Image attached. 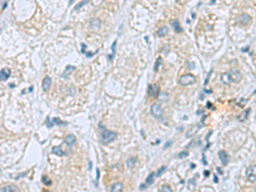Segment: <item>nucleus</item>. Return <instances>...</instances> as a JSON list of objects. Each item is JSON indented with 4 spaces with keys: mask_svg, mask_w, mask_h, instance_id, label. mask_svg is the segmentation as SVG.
Here are the masks:
<instances>
[{
    "mask_svg": "<svg viewBox=\"0 0 256 192\" xmlns=\"http://www.w3.org/2000/svg\"><path fill=\"white\" fill-rule=\"evenodd\" d=\"M11 74V71L10 69L7 68V67H3L1 69V72H0V79H1V81H5L7 80L9 76Z\"/></svg>",
    "mask_w": 256,
    "mask_h": 192,
    "instance_id": "9",
    "label": "nucleus"
},
{
    "mask_svg": "<svg viewBox=\"0 0 256 192\" xmlns=\"http://www.w3.org/2000/svg\"><path fill=\"white\" fill-rule=\"evenodd\" d=\"M195 82V77L193 74H191V73L184 74L179 79V85H181L183 86H191V85H193Z\"/></svg>",
    "mask_w": 256,
    "mask_h": 192,
    "instance_id": "2",
    "label": "nucleus"
},
{
    "mask_svg": "<svg viewBox=\"0 0 256 192\" xmlns=\"http://www.w3.org/2000/svg\"><path fill=\"white\" fill-rule=\"evenodd\" d=\"M166 170V166H161L160 168L158 169V171H157V173H156V176L157 177H160L161 176L163 173H164V172Z\"/></svg>",
    "mask_w": 256,
    "mask_h": 192,
    "instance_id": "26",
    "label": "nucleus"
},
{
    "mask_svg": "<svg viewBox=\"0 0 256 192\" xmlns=\"http://www.w3.org/2000/svg\"><path fill=\"white\" fill-rule=\"evenodd\" d=\"M110 192H123V185L120 182L113 184L110 187Z\"/></svg>",
    "mask_w": 256,
    "mask_h": 192,
    "instance_id": "13",
    "label": "nucleus"
},
{
    "mask_svg": "<svg viewBox=\"0 0 256 192\" xmlns=\"http://www.w3.org/2000/svg\"><path fill=\"white\" fill-rule=\"evenodd\" d=\"M1 192H18V188L15 185H9L1 188Z\"/></svg>",
    "mask_w": 256,
    "mask_h": 192,
    "instance_id": "17",
    "label": "nucleus"
},
{
    "mask_svg": "<svg viewBox=\"0 0 256 192\" xmlns=\"http://www.w3.org/2000/svg\"><path fill=\"white\" fill-rule=\"evenodd\" d=\"M115 46H116V41H115L114 44H112V51H113V54H112V55H109V57H108V58H109L110 61L114 58V56H115Z\"/></svg>",
    "mask_w": 256,
    "mask_h": 192,
    "instance_id": "25",
    "label": "nucleus"
},
{
    "mask_svg": "<svg viewBox=\"0 0 256 192\" xmlns=\"http://www.w3.org/2000/svg\"><path fill=\"white\" fill-rule=\"evenodd\" d=\"M246 176L247 179L249 182L251 183H255L256 182V166L253 165L250 166L246 172Z\"/></svg>",
    "mask_w": 256,
    "mask_h": 192,
    "instance_id": "4",
    "label": "nucleus"
},
{
    "mask_svg": "<svg viewBox=\"0 0 256 192\" xmlns=\"http://www.w3.org/2000/svg\"><path fill=\"white\" fill-rule=\"evenodd\" d=\"M155 176H156V174H155V172H151L148 177H147V179H146V181H145V185H146V187H148V186H150V185H151L153 183H154V180H155Z\"/></svg>",
    "mask_w": 256,
    "mask_h": 192,
    "instance_id": "18",
    "label": "nucleus"
},
{
    "mask_svg": "<svg viewBox=\"0 0 256 192\" xmlns=\"http://www.w3.org/2000/svg\"><path fill=\"white\" fill-rule=\"evenodd\" d=\"M150 112H151V115L156 119L161 118L163 115V108H161L160 105L157 104V103H154L151 105Z\"/></svg>",
    "mask_w": 256,
    "mask_h": 192,
    "instance_id": "3",
    "label": "nucleus"
},
{
    "mask_svg": "<svg viewBox=\"0 0 256 192\" xmlns=\"http://www.w3.org/2000/svg\"><path fill=\"white\" fill-rule=\"evenodd\" d=\"M42 182H43L45 185H48V186L51 185V184H52L51 180L47 176H43V178H42Z\"/></svg>",
    "mask_w": 256,
    "mask_h": 192,
    "instance_id": "23",
    "label": "nucleus"
},
{
    "mask_svg": "<svg viewBox=\"0 0 256 192\" xmlns=\"http://www.w3.org/2000/svg\"><path fill=\"white\" fill-rule=\"evenodd\" d=\"M76 69V67L74 66H71V65H67L64 70V72L62 73V77L63 78H65V79H67L68 76L72 73V72H73L74 70Z\"/></svg>",
    "mask_w": 256,
    "mask_h": 192,
    "instance_id": "11",
    "label": "nucleus"
},
{
    "mask_svg": "<svg viewBox=\"0 0 256 192\" xmlns=\"http://www.w3.org/2000/svg\"><path fill=\"white\" fill-rule=\"evenodd\" d=\"M172 26L173 27V29L176 32H180L182 31V28L179 25V21L175 20V21H172Z\"/></svg>",
    "mask_w": 256,
    "mask_h": 192,
    "instance_id": "19",
    "label": "nucleus"
},
{
    "mask_svg": "<svg viewBox=\"0 0 256 192\" xmlns=\"http://www.w3.org/2000/svg\"><path fill=\"white\" fill-rule=\"evenodd\" d=\"M189 156V152L188 151H181L179 155H178V157L182 159V158H185L186 156Z\"/></svg>",
    "mask_w": 256,
    "mask_h": 192,
    "instance_id": "27",
    "label": "nucleus"
},
{
    "mask_svg": "<svg viewBox=\"0 0 256 192\" xmlns=\"http://www.w3.org/2000/svg\"><path fill=\"white\" fill-rule=\"evenodd\" d=\"M172 143V140H169V141H167V142L165 143V145H164V147H163V149L165 150V149H166V148L170 147Z\"/></svg>",
    "mask_w": 256,
    "mask_h": 192,
    "instance_id": "31",
    "label": "nucleus"
},
{
    "mask_svg": "<svg viewBox=\"0 0 256 192\" xmlns=\"http://www.w3.org/2000/svg\"><path fill=\"white\" fill-rule=\"evenodd\" d=\"M7 5H8V3H7V2H5V3H4V4L3 5V8H2V9H5V7H6Z\"/></svg>",
    "mask_w": 256,
    "mask_h": 192,
    "instance_id": "35",
    "label": "nucleus"
},
{
    "mask_svg": "<svg viewBox=\"0 0 256 192\" xmlns=\"http://www.w3.org/2000/svg\"><path fill=\"white\" fill-rule=\"evenodd\" d=\"M148 93L151 97L156 98L160 94V87L158 85H149L148 86Z\"/></svg>",
    "mask_w": 256,
    "mask_h": 192,
    "instance_id": "6",
    "label": "nucleus"
},
{
    "mask_svg": "<svg viewBox=\"0 0 256 192\" xmlns=\"http://www.w3.org/2000/svg\"><path fill=\"white\" fill-rule=\"evenodd\" d=\"M212 73H213V70L211 69V70H210V72H209V73L207 74V77L206 78V80H205V83H204V85H205V86H206V85H207V83H208V81H209V79H210V76H211Z\"/></svg>",
    "mask_w": 256,
    "mask_h": 192,
    "instance_id": "30",
    "label": "nucleus"
},
{
    "mask_svg": "<svg viewBox=\"0 0 256 192\" xmlns=\"http://www.w3.org/2000/svg\"><path fill=\"white\" fill-rule=\"evenodd\" d=\"M220 80L222 81V83L225 85V86H228L231 80H230V74L229 73H224L220 75Z\"/></svg>",
    "mask_w": 256,
    "mask_h": 192,
    "instance_id": "14",
    "label": "nucleus"
},
{
    "mask_svg": "<svg viewBox=\"0 0 256 192\" xmlns=\"http://www.w3.org/2000/svg\"><path fill=\"white\" fill-rule=\"evenodd\" d=\"M44 192H51V191H45Z\"/></svg>",
    "mask_w": 256,
    "mask_h": 192,
    "instance_id": "37",
    "label": "nucleus"
},
{
    "mask_svg": "<svg viewBox=\"0 0 256 192\" xmlns=\"http://www.w3.org/2000/svg\"><path fill=\"white\" fill-rule=\"evenodd\" d=\"M51 83H52V80L49 77V76H46L44 79H43V82H42V88L44 92H48L51 88Z\"/></svg>",
    "mask_w": 256,
    "mask_h": 192,
    "instance_id": "10",
    "label": "nucleus"
},
{
    "mask_svg": "<svg viewBox=\"0 0 256 192\" xmlns=\"http://www.w3.org/2000/svg\"><path fill=\"white\" fill-rule=\"evenodd\" d=\"M251 21H252V19L248 14H243V15H240L238 18V23L243 26L249 25V23H251Z\"/></svg>",
    "mask_w": 256,
    "mask_h": 192,
    "instance_id": "7",
    "label": "nucleus"
},
{
    "mask_svg": "<svg viewBox=\"0 0 256 192\" xmlns=\"http://www.w3.org/2000/svg\"><path fill=\"white\" fill-rule=\"evenodd\" d=\"M52 153L59 156H63L64 155H67V153H65L63 150H62V146H55L52 148Z\"/></svg>",
    "mask_w": 256,
    "mask_h": 192,
    "instance_id": "15",
    "label": "nucleus"
},
{
    "mask_svg": "<svg viewBox=\"0 0 256 192\" xmlns=\"http://www.w3.org/2000/svg\"><path fill=\"white\" fill-rule=\"evenodd\" d=\"M229 74L230 77V80L234 83H239L243 79V74L237 69H231L229 72Z\"/></svg>",
    "mask_w": 256,
    "mask_h": 192,
    "instance_id": "5",
    "label": "nucleus"
},
{
    "mask_svg": "<svg viewBox=\"0 0 256 192\" xmlns=\"http://www.w3.org/2000/svg\"><path fill=\"white\" fill-rule=\"evenodd\" d=\"M136 162H137V157H131V158H129L127 160V166L129 168H131V167H132L135 165Z\"/></svg>",
    "mask_w": 256,
    "mask_h": 192,
    "instance_id": "21",
    "label": "nucleus"
},
{
    "mask_svg": "<svg viewBox=\"0 0 256 192\" xmlns=\"http://www.w3.org/2000/svg\"><path fill=\"white\" fill-rule=\"evenodd\" d=\"M255 192H256V189H255Z\"/></svg>",
    "mask_w": 256,
    "mask_h": 192,
    "instance_id": "38",
    "label": "nucleus"
},
{
    "mask_svg": "<svg viewBox=\"0 0 256 192\" xmlns=\"http://www.w3.org/2000/svg\"><path fill=\"white\" fill-rule=\"evenodd\" d=\"M204 175H205V177H207V176H209V175H210V172H209V171H205V172H204Z\"/></svg>",
    "mask_w": 256,
    "mask_h": 192,
    "instance_id": "34",
    "label": "nucleus"
},
{
    "mask_svg": "<svg viewBox=\"0 0 256 192\" xmlns=\"http://www.w3.org/2000/svg\"><path fill=\"white\" fill-rule=\"evenodd\" d=\"M160 192H172V190L170 185H162V187L160 189Z\"/></svg>",
    "mask_w": 256,
    "mask_h": 192,
    "instance_id": "24",
    "label": "nucleus"
},
{
    "mask_svg": "<svg viewBox=\"0 0 256 192\" xmlns=\"http://www.w3.org/2000/svg\"><path fill=\"white\" fill-rule=\"evenodd\" d=\"M169 32V29H168V28L167 27H166V26H162V27H160V28L157 30V35L159 36V37H164V36H166V35H167V33Z\"/></svg>",
    "mask_w": 256,
    "mask_h": 192,
    "instance_id": "16",
    "label": "nucleus"
},
{
    "mask_svg": "<svg viewBox=\"0 0 256 192\" xmlns=\"http://www.w3.org/2000/svg\"><path fill=\"white\" fill-rule=\"evenodd\" d=\"M88 3V1H82V2H80V3H79L76 6H75V8H74V9L75 10H77V9H79L81 6H83L84 4H86Z\"/></svg>",
    "mask_w": 256,
    "mask_h": 192,
    "instance_id": "29",
    "label": "nucleus"
},
{
    "mask_svg": "<svg viewBox=\"0 0 256 192\" xmlns=\"http://www.w3.org/2000/svg\"><path fill=\"white\" fill-rule=\"evenodd\" d=\"M99 177H100V171L98 168H96V185H97V182H98V179H99Z\"/></svg>",
    "mask_w": 256,
    "mask_h": 192,
    "instance_id": "32",
    "label": "nucleus"
},
{
    "mask_svg": "<svg viewBox=\"0 0 256 192\" xmlns=\"http://www.w3.org/2000/svg\"><path fill=\"white\" fill-rule=\"evenodd\" d=\"M219 156H220V161L222 162V164L224 166H227V164L229 163V160H230V156H229L228 153L225 150H220L219 152Z\"/></svg>",
    "mask_w": 256,
    "mask_h": 192,
    "instance_id": "8",
    "label": "nucleus"
},
{
    "mask_svg": "<svg viewBox=\"0 0 256 192\" xmlns=\"http://www.w3.org/2000/svg\"><path fill=\"white\" fill-rule=\"evenodd\" d=\"M250 113V108H248L247 110H245L241 115H239L238 116V120L239 121H244V120H246L247 119V117L249 116V114Z\"/></svg>",
    "mask_w": 256,
    "mask_h": 192,
    "instance_id": "20",
    "label": "nucleus"
},
{
    "mask_svg": "<svg viewBox=\"0 0 256 192\" xmlns=\"http://www.w3.org/2000/svg\"><path fill=\"white\" fill-rule=\"evenodd\" d=\"M214 181L215 183H218V178H217V176H214Z\"/></svg>",
    "mask_w": 256,
    "mask_h": 192,
    "instance_id": "36",
    "label": "nucleus"
},
{
    "mask_svg": "<svg viewBox=\"0 0 256 192\" xmlns=\"http://www.w3.org/2000/svg\"><path fill=\"white\" fill-rule=\"evenodd\" d=\"M99 127L102 129L101 137H100V142L102 143V144H103V145L108 144V143H110L111 142H113V141H115L116 139V137L118 136L117 132L107 130L102 125H100Z\"/></svg>",
    "mask_w": 256,
    "mask_h": 192,
    "instance_id": "1",
    "label": "nucleus"
},
{
    "mask_svg": "<svg viewBox=\"0 0 256 192\" xmlns=\"http://www.w3.org/2000/svg\"><path fill=\"white\" fill-rule=\"evenodd\" d=\"M53 122L57 123V125H59V126H63V125H66L63 121H62L60 119H57V118H54V119H53Z\"/></svg>",
    "mask_w": 256,
    "mask_h": 192,
    "instance_id": "28",
    "label": "nucleus"
},
{
    "mask_svg": "<svg viewBox=\"0 0 256 192\" xmlns=\"http://www.w3.org/2000/svg\"><path fill=\"white\" fill-rule=\"evenodd\" d=\"M85 54H86V55L88 57H92V56H93L95 53H92V52H86Z\"/></svg>",
    "mask_w": 256,
    "mask_h": 192,
    "instance_id": "33",
    "label": "nucleus"
},
{
    "mask_svg": "<svg viewBox=\"0 0 256 192\" xmlns=\"http://www.w3.org/2000/svg\"><path fill=\"white\" fill-rule=\"evenodd\" d=\"M161 63H162V58H161L160 57H159L156 59V63H155V66H154V70H155V72H158V69H159L160 66L161 65Z\"/></svg>",
    "mask_w": 256,
    "mask_h": 192,
    "instance_id": "22",
    "label": "nucleus"
},
{
    "mask_svg": "<svg viewBox=\"0 0 256 192\" xmlns=\"http://www.w3.org/2000/svg\"><path fill=\"white\" fill-rule=\"evenodd\" d=\"M65 143L67 145V146H73L75 143H76V137L72 135V134H68L66 137H65V140H64Z\"/></svg>",
    "mask_w": 256,
    "mask_h": 192,
    "instance_id": "12",
    "label": "nucleus"
}]
</instances>
